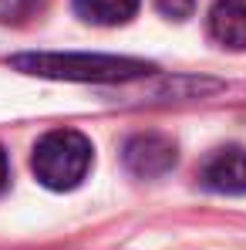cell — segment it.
Wrapping results in <instances>:
<instances>
[{
  "instance_id": "cell-1",
  "label": "cell",
  "mask_w": 246,
  "mask_h": 250,
  "mask_svg": "<svg viewBox=\"0 0 246 250\" xmlns=\"http://www.w3.org/2000/svg\"><path fill=\"white\" fill-rule=\"evenodd\" d=\"M24 75L57 82H132L152 71V64L115 54H20L10 61Z\"/></svg>"
},
{
  "instance_id": "cell-2",
  "label": "cell",
  "mask_w": 246,
  "mask_h": 250,
  "mask_svg": "<svg viewBox=\"0 0 246 250\" xmlns=\"http://www.w3.org/2000/svg\"><path fill=\"white\" fill-rule=\"evenodd\" d=\"M91 142L84 139L81 132L75 128H57V132H47L41 142L34 146V176L41 179L47 189H75L81 186V179L91 169Z\"/></svg>"
},
{
  "instance_id": "cell-3",
  "label": "cell",
  "mask_w": 246,
  "mask_h": 250,
  "mask_svg": "<svg viewBox=\"0 0 246 250\" xmlns=\"http://www.w3.org/2000/svg\"><path fill=\"white\" fill-rule=\"evenodd\" d=\"M125 169L138 179H159L175 166V142L159 132H142L125 142Z\"/></svg>"
},
{
  "instance_id": "cell-4",
  "label": "cell",
  "mask_w": 246,
  "mask_h": 250,
  "mask_svg": "<svg viewBox=\"0 0 246 250\" xmlns=\"http://www.w3.org/2000/svg\"><path fill=\"white\" fill-rule=\"evenodd\" d=\"M199 179H203L206 189H212V193H226V196L246 193V149H240V146L216 149L206 159Z\"/></svg>"
},
{
  "instance_id": "cell-5",
  "label": "cell",
  "mask_w": 246,
  "mask_h": 250,
  "mask_svg": "<svg viewBox=\"0 0 246 250\" xmlns=\"http://www.w3.org/2000/svg\"><path fill=\"white\" fill-rule=\"evenodd\" d=\"M209 34L223 47H246V0H216L209 10Z\"/></svg>"
},
{
  "instance_id": "cell-6",
  "label": "cell",
  "mask_w": 246,
  "mask_h": 250,
  "mask_svg": "<svg viewBox=\"0 0 246 250\" xmlns=\"http://www.w3.org/2000/svg\"><path fill=\"white\" fill-rule=\"evenodd\" d=\"M142 0H75V10L78 17L88 24H98V27H115L135 17Z\"/></svg>"
},
{
  "instance_id": "cell-7",
  "label": "cell",
  "mask_w": 246,
  "mask_h": 250,
  "mask_svg": "<svg viewBox=\"0 0 246 250\" xmlns=\"http://www.w3.org/2000/svg\"><path fill=\"white\" fill-rule=\"evenodd\" d=\"M41 7V0H0V21L3 24H17V21H27L34 17V10Z\"/></svg>"
},
{
  "instance_id": "cell-8",
  "label": "cell",
  "mask_w": 246,
  "mask_h": 250,
  "mask_svg": "<svg viewBox=\"0 0 246 250\" xmlns=\"http://www.w3.org/2000/svg\"><path fill=\"white\" fill-rule=\"evenodd\" d=\"M155 7L165 17H172V21H186L196 10V0H155Z\"/></svg>"
},
{
  "instance_id": "cell-9",
  "label": "cell",
  "mask_w": 246,
  "mask_h": 250,
  "mask_svg": "<svg viewBox=\"0 0 246 250\" xmlns=\"http://www.w3.org/2000/svg\"><path fill=\"white\" fill-rule=\"evenodd\" d=\"M7 183H10V166H7V152L0 149V193L7 189Z\"/></svg>"
}]
</instances>
